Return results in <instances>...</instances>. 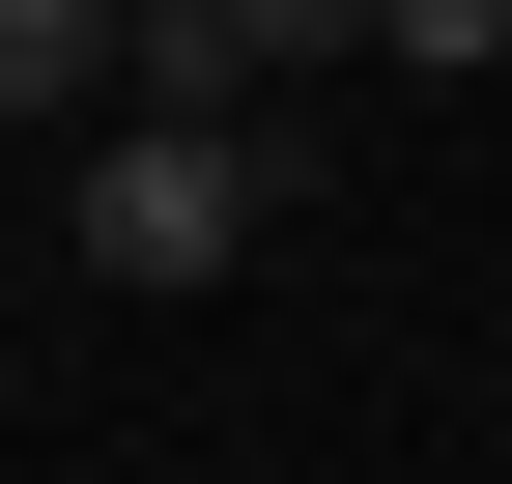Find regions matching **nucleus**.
Segmentation results:
<instances>
[{"instance_id":"obj_1","label":"nucleus","mask_w":512,"mask_h":484,"mask_svg":"<svg viewBox=\"0 0 512 484\" xmlns=\"http://www.w3.org/2000/svg\"><path fill=\"white\" fill-rule=\"evenodd\" d=\"M256 228H285V143H228V114H143V143H86V285H228Z\"/></svg>"},{"instance_id":"obj_4","label":"nucleus","mask_w":512,"mask_h":484,"mask_svg":"<svg viewBox=\"0 0 512 484\" xmlns=\"http://www.w3.org/2000/svg\"><path fill=\"white\" fill-rule=\"evenodd\" d=\"M171 57V29H143ZM256 57H370V0H228V86H256Z\"/></svg>"},{"instance_id":"obj_2","label":"nucleus","mask_w":512,"mask_h":484,"mask_svg":"<svg viewBox=\"0 0 512 484\" xmlns=\"http://www.w3.org/2000/svg\"><path fill=\"white\" fill-rule=\"evenodd\" d=\"M114 57H143V0H0V114H86Z\"/></svg>"},{"instance_id":"obj_3","label":"nucleus","mask_w":512,"mask_h":484,"mask_svg":"<svg viewBox=\"0 0 512 484\" xmlns=\"http://www.w3.org/2000/svg\"><path fill=\"white\" fill-rule=\"evenodd\" d=\"M370 57H399V86H456V57H512V0H370Z\"/></svg>"}]
</instances>
